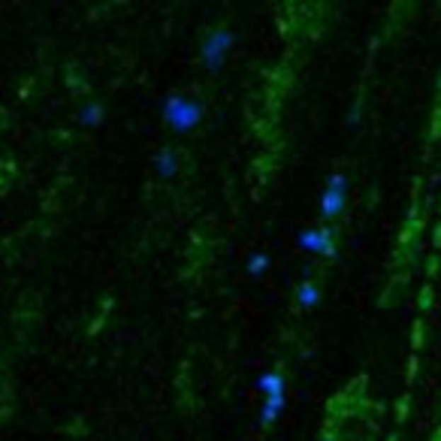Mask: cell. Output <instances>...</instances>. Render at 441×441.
Here are the masks:
<instances>
[{
  "label": "cell",
  "mask_w": 441,
  "mask_h": 441,
  "mask_svg": "<svg viewBox=\"0 0 441 441\" xmlns=\"http://www.w3.org/2000/svg\"><path fill=\"white\" fill-rule=\"evenodd\" d=\"M202 118V106L197 100L182 97V94H169L164 100V121L173 127L176 133H190Z\"/></svg>",
  "instance_id": "6da1fadb"
},
{
  "label": "cell",
  "mask_w": 441,
  "mask_h": 441,
  "mask_svg": "<svg viewBox=\"0 0 441 441\" xmlns=\"http://www.w3.org/2000/svg\"><path fill=\"white\" fill-rule=\"evenodd\" d=\"M266 269H269V254H263V251L251 254V260H248V273H251V275L257 278V275H263Z\"/></svg>",
  "instance_id": "30bf717a"
},
{
  "label": "cell",
  "mask_w": 441,
  "mask_h": 441,
  "mask_svg": "<svg viewBox=\"0 0 441 441\" xmlns=\"http://www.w3.org/2000/svg\"><path fill=\"white\" fill-rule=\"evenodd\" d=\"M297 299H299V305H302V309H311V305L321 299V290L314 287V285H309V281H305V285L297 290Z\"/></svg>",
  "instance_id": "9c48e42d"
},
{
  "label": "cell",
  "mask_w": 441,
  "mask_h": 441,
  "mask_svg": "<svg viewBox=\"0 0 441 441\" xmlns=\"http://www.w3.org/2000/svg\"><path fill=\"white\" fill-rule=\"evenodd\" d=\"M345 209V194H338V190H330L326 188L323 190V197H321V212H323V218H336L338 212Z\"/></svg>",
  "instance_id": "5b68a950"
},
{
  "label": "cell",
  "mask_w": 441,
  "mask_h": 441,
  "mask_svg": "<svg viewBox=\"0 0 441 441\" xmlns=\"http://www.w3.org/2000/svg\"><path fill=\"white\" fill-rule=\"evenodd\" d=\"M326 188H330V190H338V194H345L348 178H345L342 173H333V176H330V182H326Z\"/></svg>",
  "instance_id": "8fae6325"
},
{
  "label": "cell",
  "mask_w": 441,
  "mask_h": 441,
  "mask_svg": "<svg viewBox=\"0 0 441 441\" xmlns=\"http://www.w3.org/2000/svg\"><path fill=\"white\" fill-rule=\"evenodd\" d=\"M233 30L230 28H214L206 40H202V49H200V61L206 70H221L224 61H227V55L233 49Z\"/></svg>",
  "instance_id": "7a4b0ae2"
},
{
  "label": "cell",
  "mask_w": 441,
  "mask_h": 441,
  "mask_svg": "<svg viewBox=\"0 0 441 441\" xmlns=\"http://www.w3.org/2000/svg\"><path fill=\"white\" fill-rule=\"evenodd\" d=\"M257 390L263 396H281L285 393V381H281V375H275V372H266V375L257 378Z\"/></svg>",
  "instance_id": "8992f818"
},
{
  "label": "cell",
  "mask_w": 441,
  "mask_h": 441,
  "mask_svg": "<svg viewBox=\"0 0 441 441\" xmlns=\"http://www.w3.org/2000/svg\"><path fill=\"white\" fill-rule=\"evenodd\" d=\"M154 169H157V176H161V178L176 176V169H178V157H176V151L169 149V145H164V149L157 151V157H154Z\"/></svg>",
  "instance_id": "277c9868"
},
{
  "label": "cell",
  "mask_w": 441,
  "mask_h": 441,
  "mask_svg": "<svg viewBox=\"0 0 441 441\" xmlns=\"http://www.w3.org/2000/svg\"><path fill=\"white\" fill-rule=\"evenodd\" d=\"M285 393L281 396H266V402H263V414H260V420L263 423H273V420H278V414H281V408H285Z\"/></svg>",
  "instance_id": "52a82bcc"
},
{
  "label": "cell",
  "mask_w": 441,
  "mask_h": 441,
  "mask_svg": "<svg viewBox=\"0 0 441 441\" xmlns=\"http://www.w3.org/2000/svg\"><path fill=\"white\" fill-rule=\"evenodd\" d=\"M103 115H106V112H103V106H100V103H85L82 112H79V121H82L85 127H97V124L103 121Z\"/></svg>",
  "instance_id": "ba28073f"
},
{
  "label": "cell",
  "mask_w": 441,
  "mask_h": 441,
  "mask_svg": "<svg viewBox=\"0 0 441 441\" xmlns=\"http://www.w3.org/2000/svg\"><path fill=\"white\" fill-rule=\"evenodd\" d=\"M299 245L305 248V251L311 254H336V245H333V233L326 230H302L299 233Z\"/></svg>",
  "instance_id": "3957f363"
},
{
  "label": "cell",
  "mask_w": 441,
  "mask_h": 441,
  "mask_svg": "<svg viewBox=\"0 0 441 441\" xmlns=\"http://www.w3.org/2000/svg\"><path fill=\"white\" fill-rule=\"evenodd\" d=\"M321 441H336V438H321Z\"/></svg>",
  "instance_id": "7c38bea8"
}]
</instances>
